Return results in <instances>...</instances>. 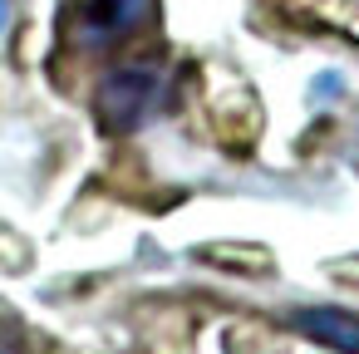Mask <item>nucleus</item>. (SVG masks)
Segmentation results:
<instances>
[{
  "label": "nucleus",
  "instance_id": "2",
  "mask_svg": "<svg viewBox=\"0 0 359 354\" xmlns=\"http://www.w3.org/2000/svg\"><path fill=\"white\" fill-rule=\"evenodd\" d=\"M153 11V0H79V20H74V35L79 45L99 50V45H114L123 35H133Z\"/></svg>",
  "mask_w": 359,
  "mask_h": 354
},
{
  "label": "nucleus",
  "instance_id": "4",
  "mask_svg": "<svg viewBox=\"0 0 359 354\" xmlns=\"http://www.w3.org/2000/svg\"><path fill=\"white\" fill-rule=\"evenodd\" d=\"M11 25V0H0V30Z\"/></svg>",
  "mask_w": 359,
  "mask_h": 354
},
{
  "label": "nucleus",
  "instance_id": "3",
  "mask_svg": "<svg viewBox=\"0 0 359 354\" xmlns=\"http://www.w3.org/2000/svg\"><path fill=\"white\" fill-rule=\"evenodd\" d=\"M290 329H300L305 339L334 349V354H359V315L339 310V305H305L290 315Z\"/></svg>",
  "mask_w": 359,
  "mask_h": 354
},
{
  "label": "nucleus",
  "instance_id": "1",
  "mask_svg": "<svg viewBox=\"0 0 359 354\" xmlns=\"http://www.w3.org/2000/svg\"><path fill=\"white\" fill-rule=\"evenodd\" d=\"M163 99V74L153 64H118L99 84V123L109 133H133Z\"/></svg>",
  "mask_w": 359,
  "mask_h": 354
}]
</instances>
